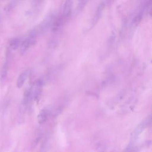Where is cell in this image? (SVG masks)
Returning <instances> with one entry per match:
<instances>
[{
    "label": "cell",
    "mask_w": 152,
    "mask_h": 152,
    "mask_svg": "<svg viewBox=\"0 0 152 152\" xmlns=\"http://www.w3.org/2000/svg\"><path fill=\"white\" fill-rule=\"evenodd\" d=\"M72 0L65 1V2L64 5V10H63V15L64 17H67L70 15L71 12V9H72Z\"/></svg>",
    "instance_id": "cell-4"
},
{
    "label": "cell",
    "mask_w": 152,
    "mask_h": 152,
    "mask_svg": "<svg viewBox=\"0 0 152 152\" xmlns=\"http://www.w3.org/2000/svg\"><path fill=\"white\" fill-rule=\"evenodd\" d=\"M29 74L30 71L28 70L24 71L20 74L17 81V86L18 88H21L23 86Z\"/></svg>",
    "instance_id": "cell-3"
},
{
    "label": "cell",
    "mask_w": 152,
    "mask_h": 152,
    "mask_svg": "<svg viewBox=\"0 0 152 152\" xmlns=\"http://www.w3.org/2000/svg\"><path fill=\"white\" fill-rule=\"evenodd\" d=\"M150 122H151V116H149L137 126V127L135 129V130L132 133V135L131 137L130 143H129L128 147H127L126 150H129V149L130 148L133 147L134 142L137 140V138L141 134V132L145 129V128L150 124Z\"/></svg>",
    "instance_id": "cell-1"
},
{
    "label": "cell",
    "mask_w": 152,
    "mask_h": 152,
    "mask_svg": "<svg viewBox=\"0 0 152 152\" xmlns=\"http://www.w3.org/2000/svg\"><path fill=\"white\" fill-rule=\"evenodd\" d=\"M7 72H8V64L7 63H5L1 71V78L2 80H4L6 78L7 75Z\"/></svg>",
    "instance_id": "cell-8"
},
{
    "label": "cell",
    "mask_w": 152,
    "mask_h": 152,
    "mask_svg": "<svg viewBox=\"0 0 152 152\" xmlns=\"http://www.w3.org/2000/svg\"><path fill=\"white\" fill-rule=\"evenodd\" d=\"M21 42V39L19 37H15L11 39L9 42L10 48L12 50H16L20 46Z\"/></svg>",
    "instance_id": "cell-7"
},
{
    "label": "cell",
    "mask_w": 152,
    "mask_h": 152,
    "mask_svg": "<svg viewBox=\"0 0 152 152\" xmlns=\"http://www.w3.org/2000/svg\"><path fill=\"white\" fill-rule=\"evenodd\" d=\"M86 1L87 0H80V4H81V5H80V8H81V7L84 5V4L85 2H86Z\"/></svg>",
    "instance_id": "cell-10"
},
{
    "label": "cell",
    "mask_w": 152,
    "mask_h": 152,
    "mask_svg": "<svg viewBox=\"0 0 152 152\" xmlns=\"http://www.w3.org/2000/svg\"><path fill=\"white\" fill-rule=\"evenodd\" d=\"M115 40V34L114 33H113L109 37V39L108 42H107L108 48H112V46L114 44Z\"/></svg>",
    "instance_id": "cell-9"
},
{
    "label": "cell",
    "mask_w": 152,
    "mask_h": 152,
    "mask_svg": "<svg viewBox=\"0 0 152 152\" xmlns=\"http://www.w3.org/2000/svg\"><path fill=\"white\" fill-rule=\"evenodd\" d=\"M104 5L102 4L101 5H100L99 7H98V8L96 11V12L93 18V21H92V24L94 25V24H96V23L98 21V20H99V18H100V16L102 14V11L103 10V8H104Z\"/></svg>",
    "instance_id": "cell-6"
},
{
    "label": "cell",
    "mask_w": 152,
    "mask_h": 152,
    "mask_svg": "<svg viewBox=\"0 0 152 152\" xmlns=\"http://www.w3.org/2000/svg\"><path fill=\"white\" fill-rule=\"evenodd\" d=\"M49 113V110L46 109H43L41 110L39 115H38V122L39 124H43L47 120Z\"/></svg>",
    "instance_id": "cell-5"
},
{
    "label": "cell",
    "mask_w": 152,
    "mask_h": 152,
    "mask_svg": "<svg viewBox=\"0 0 152 152\" xmlns=\"http://www.w3.org/2000/svg\"><path fill=\"white\" fill-rule=\"evenodd\" d=\"M36 38H33L31 37H28L26 39L22 41L20 44V52L21 54L24 53L29 48V47L33 45L36 42Z\"/></svg>",
    "instance_id": "cell-2"
}]
</instances>
